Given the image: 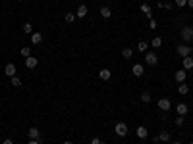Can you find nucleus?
<instances>
[{
	"label": "nucleus",
	"mask_w": 193,
	"mask_h": 144,
	"mask_svg": "<svg viewBox=\"0 0 193 144\" xmlns=\"http://www.w3.org/2000/svg\"><path fill=\"white\" fill-rule=\"evenodd\" d=\"M87 12H89V8L85 4H81L79 8H77V12H75V17H85V16H87Z\"/></svg>",
	"instance_id": "dca6fc26"
},
{
	"label": "nucleus",
	"mask_w": 193,
	"mask_h": 144,
	"mask_svg": "<svg viewBox=\"0 0 193 144\" xmlns=\"http://www.w3.org/2000/svg\"><path fill=\"white\" fill-rule=\"evenodd\" d=\"M178 92H180V94H187V92H189V86L185 85V83H180V86H178Z\"/></svg>",
	"instance_id": "412c9836"
},
{
	"label": "nucleus",
	"mask_w": 193,
	"mask_h": 144,
	"mask_svg": "<svg viewBox=\"0 0 193 144\" xmlns=\"http://www.w3.org/2000/svg\"><path fill=\"white\" fill-rule=\"evenodd\" d=\"M147 48H149V44L145 40H141V42H137V50L139 52H147Z\"/></svg>",
	"instance_id": "393cba45"
},
{
	"label": "nucleus",
	"mask_w": 193,
	"mask_h": 144,
	"mask_svg": "<svg viewBox=\"0 0 193 144\" xmlns=\"http://www.w3.org/2000/svg\"><path fill=\"white\" fill-rule=\"evenodd\" d=\"M178 54H180L182 58L191 56V46L189 44H180V46H178Z\"/></svg>",
	"instance_id": "39448f33"
},
{
	"label": "nucleus",
	"mask_w": 193,
	"mask_h": 144,
	"mask_svg": "<svg viewBox=\"0 0 193 144\" xmlns=\"http://www.w3.org/2000/svg\"><path fill=\"white\" fill-rule=\"evenodd\" d=\"M191 144H193V142H191Z\"/></svg>",
	"instance_id": "58836bf2"
},
{
	"label": "nucleus",
	"mask_w": 193,
	"mask_h": 144,
	"mask_svg": "<svg viewBox=\"0 0 193 144\" xmlns=\"http://www.w3.org/2000/svg\"><path fill=\"white\" fill-rule=\"evenodd\" d=\"M74 21H75V13L66 12V23H74Z\"/></svg>",
	"instance_id": "a878e982"
},
{
	"label": "nucleus",
	"mask_w": 193,
	"mask_h": 144,
	"mask_svg": "<svg viewBox=\"0 0 193 144\" xmlns=\"http://www.w3.org/2000/svg\"><path fill=\"white\" fill-rule=\"evenodd\" d=\"M159 140H160V142H168V140H170V133H168V131H160Z\"/></svg>",
	"instance_id": "6ab92c4d"
},
{
	"label": "nucleus",
	"mask_w": 193,
	"mask_h": 144,
	"mask_svg": "<svg viewBox=\"0 0 193 144\" xmlns=\"http://www.w3.org/2000/svg\"><path fill=\"white\" fill-rule=\"evenodd\" d=\"M176 112H178V115H185V113L189 112V106L182 102V104H178V106H176Z\"/></svg>",
	"instance_id": "4468645a"
},
{
	"label": "nucleus",
	"mask_w": 193,
	"mask_h": 144,
	"mask_svg": "<svg viewBox=\"0 0 193 144\" xmlns=\"http://www.w3.org/2000/svg\"><path fill=\"white\" fill-rule=\"evenodd\" d=\"M145 63L147 66H156V63H159V56H156V52H147L145 54Z\"/></svg>",
	"instance_id": "7ed1b4c3"
},
{
	"label": "nucleus",
	"mask_w": 193,
	"mask_h": 144,
	"mask_svg": "<svg viewBox=\"0 0 193 144\" xmlns=\"http://www.w3.org/2000/svg\"><path fill=\"white\" fill-rule=\"evenodd\" d=\"M185 77H187V71L182 67V69H178L176 73H174V81L176 83H185Z\"/></svg>",
	"instance_id": "20e7f679"
},
{
	"label": "nucleus",
	"mask_w": 193,
	"mask_h": 144,
	"mask_svg": "<svg viewBox=\"0 0 193 144\" xmlns=\"http://www.w3.org/2000/svg\"><path fill=\"white\" fill-rule=\"evenodd\" d=\"M182 66H183V69H185V71H191V69H193V58L185 56L183 60H182Z\"/></svg>",
	"instance_id": "9d476101"
},
{
	"label": "nucleus",
	"mask_w": 193,
	"mask_h": 144,
	"mask_svg": "<svg viewBox=\"0 0 193 144\" xmlns=\"http://www.w3.org/2000/svg\"><path fill=\"white\" fill-rule=\"evenodd\" d=\"M18 73V69H16V66H14V63H6V67H4V75H8L10 79L14 77Z\"/></svg>",
	"instance_id": "0eeeda50"
},
{
	"label": "nucleus",
	"mask_w": 193,
	"mask_h": 144,
	"mask_svg": "<svg viewBox=\"0 0 193 144\" xmlns=\"http://www.w3.org/2000/svg\"><path fill=\"white\" fill-rule=\"evenodd\" d=\"M141 102L143 104H149V102H151V92H141Z\"/></svg>",
	"instance_id": "aec40b11"
},
{
	"label": "nucleus",
	"mask_w": 193,
	"mask_h": 144,
	"mask_svg": "<svg viewBox=\"0 0 193 144\" xmlns=\"http://www.w3.org/2000/svg\"><path fill=\"white\" fill-rule=\"evenodd\" d=\"M19 85H21V79H19L18 75H14V77H12V86H19Z\"/></svg>",
	"instance_id": "cd10ccee"
},
{
	"label": "nucleus",
	"mask_w": 193,
	"mask_h": 144,
	"mask_svg": "<svg viewBox=\"0 0 193 144\" xmlns=\"http://www.w3.org/2000/svg\"><path fill=\"white\" fill-rule=\"evenodd\" d=\"M170 108H172V102H170L168 98H160V100H159V110H162V112H168Z\"/></svg>",
	"instance_id": "423d86ee"
},
{
	"label": "nucleus",
	"mask_w": 193,
	"mask_h": 144,
	"mask_svg": "<svg viewBox=\"0 0 193 144\" xmlns=\"http://www.w3.org/2000/svg\"><path fill=\"white\" fill-rule=\"evenodd\" d=\"M180 35H182V40H183V42H191V40H193V27H191V25L182 27Z\"/></svg>",
	"instance_id": "f257e3e1"
},
{
	"label": "nucleus",
	"mask_w": 193,
	"mask_h": 144,
	"mask_svg": "<svg viewBox=\"0 0 193 144\" xmlns=\"http://www.w3.org/2000/svg\"><path fill=\"white\" fill-rule=\"evenodd\" d=\"M139 10L145 13L149 19H153V12H151V6H149V4H141V6H139Z\"/></svg>",
	"instance_id": "2eb2a0df"
},
{
	"label": "nucleus",
	"mask_w": 193,
	"mask_h": 144,
	"mask_svg": "<svg viewBox=\"0 0 193 144\" xmlns=\"http://www.w3.org/2000/svg\"><path fill=\"white\" fill-rule=\"evenodd\" d=\"M122 56L126 58V60H130V58L133 56V50H131L130 46H127V48H124V50H122Z\"/></svg>",
	"instance_id": "5701e85b"
},
{
	"label": "nucleus",
	"mask_w": 193,
	"mask_h": 144,
	"mask_svg": "<svg viewBox=\"0 0 193 144\" xmlns=\"http://www.w3.org/2000/svg\"><path fill=\"white\" fill-rule=\"evenodd\" d=\"M185 6H189V8L193 10V0H187V4H185Z\"/></svg>",
	"instance_id": "72a5a7b5"
},
{
	"label": "nucleus",
	"mask_w": 193,
	"mask_h": 144,
	"mask_svg": "<svg viewBox=\"0 0 193 144\" xmlns=\"http://www.w3.org/2000/svg\"><path fill=\"white\" fill-rule=\"evenodd\" d=\"M174 144H182V142H180V140H176V142H174Z\"/></svg>",
	"instance_id": "e433bc0d"
},
{
	"label": "nucleus",
	"mask_w": 193,
	"mask_h": 144,
	"mask_svg": "<svg viewBox=\"0 0 193 144\" xmlns=\"http://www.w3.org/2000/svg\"><path fill=\"white\" fill-rule=\"evenodd\" d=\"M29 144H41L39 140H29Z\"/></svg>",
	"instance_id": "f704fd0d"
},
{
	"label": "nucleus",
	"mask_w": 193,
	"mask_h": 144,
	"mask_svg": "<svg viewBox=\"0 0 193 144\" xmlns=\"http://www.w3.org/2000/svg\"><path fill=\"white\" fill-rule=\"evenodd\" d=\"M0 142H2V136H0Z\"/></svg>",
	"instance_id": "4c0bfd02"
},
{
	"label": "nucleus",
	"mask_w": 193,
	"mask_h": 144,
	"mask_svg": "<svg viewBox=\"0 0 193 144\" xmlns=\"http://www.w3.org/2000/svg\"><path fill=\"white\" fill-rule=\"evenodd\" d=\"M41 42H42V35H41V33H37V31L31 33V44L37 46V44H41Z\"/></svg>",
	"instance_id": "ddd939ff"
},
{
	"label": "nucleus",
	"mask_w": 193,
	"mask_h": 144,
	"mask_svg": "<svg viewBox=\"0 0 193 144\" xmlns=\"http://www.w3.org/2000/svg\"><path fill=\"white\" fill-rule=\"evenodd\" d=\"M99 77H101V79H103V81H108V79L112 77V71L104 67V69H101V71H99Z\"/></svg>",
	"instance_id": "f3484780"
},
{
	"label": "nucleus",
	"mask_w": 193,
	"mask_h": 144,
	"mask_svg": "<svg viewBox=\"0 0 193 144\" xmlns=\"http://www.w3.org/2000/svg\"><path fill=\"white\" fill-rule=\"evenodd\" d=\"M135 135H137V138L145 140L147 136H149V131H147V127H137V131H135Z\"/></svg>",
	"instance_id": "f8f14e48"
},
{
	"label": "nucleus",
	"mask_w": 193,
	"mask_h": 144,
	"mask_svg": "<svg viewBox=\"0 0 193 144\" xmlns=\"http://www.w3.org/2000/svg\"><path fill=\"white\" fill-rule=\"evenodd\" d=\"M176 125H178V127H182V125H183V115H178V119H176Z\"/></svg>",
	"instance_id": "c756f323"
},
{
	"label": "nucleus",
	"mask_w": 193,
	"mask_h": 144,
	"mask_svg": "<svg viewBox=\"0 0 193 144\" xmlns=\"http://www.w3.org/2000/svg\"><path fill=\"white\" fill-rule=\"evenodd\" d=\"M185 4H187V0H176V6H178V8H183Z\"/></svg>",
	"instance_id": "c85d7f7f"
},
{
	"label": "nucleus",
	"mask_w": 193,
	"mask_h": 144,
	"mask_svg": "<svg viewBox=\"0 0 193 144\" xmlns=\"http://www.w3.org/2000/svg\"><path fill=\"white\" fill-rule=\"evenodd\" d=\"M2 144H14V140H12V138H4Z\"/></svg>",
	"instance_id": "2f4dec72"
},
{
	"label": "nucleus",
	"mask_w": 193,
	"mask_h": 144,
	"mask_svg": "<svg viewBox=\"0 0 193 144\" xmlns=\"http://www.w3.org/2000/svg\"><path fill=\"white\" fill-rule=\"evenodd\" d=\"M151 46H153V48H160V46H162V39H160V37H155V39L151 40Z\"/></svg>",
	"instance_id": "4be33fe9"
},
{
	"label": "nucleus",
	"mask_w": 193,
	"mask_h": 144,
	"mask_svg": "<svg viewBox=\"0 0 193 144\" xmlns=\"http://www.w3.org/2000/svg\"><path fill=\"white\" fill-rule=\"evenodd\" d=\"M91 144H103V142H101V138H93Z\"/></svg>",
	"instance_id": "473e14b6"
},
{
	"label": "nucleus",
	"mask_w": 193,
	"mask_h": 144,
	"mask_svg": "<svg viewBox=\"0 0 193 144\" xmlns=\"http://www.w3.org/2000/svg\"><path fill=\"white\" fill-rule=\"evenodd\" d=\"M114 133H116V136H126L127 135V125L124 121H120V123H116V127H114Z\"/></svg>",
	"instance_id": "f03ea898"
},
{
	"label": "nucleus",
	"mask_w": 193,
	"mask_h": 144,
	"mask_svg": "<svg viewBox=\"0 0 193 144\" xmlns=\"http://www.w3.org/2000/svg\"><path fill=\"white\" fill-rule=\"evenodd\" d=\"M19 54L23 56V58H29V56H31V48H29V46H23V48L19 50Z\"/></svg>",
	"instance_id": "b1692460"
},
{
	"label": "nucleus",
	"mask_w": 193,
	"mask_h": 144,
	"mask_svg": "<svg viewBox=\"0 0 193 144\" xmlns=\"http://www.w3.org/2000/svg\"><path fill=\"white\" fill-rule=\"evenodd\" d=\"M37 63H39L37 58H33V56L25 58V67H27V69H35V67H37Z\"/></svg>",
	"instance_id": "6e6552de"
},
{
	"label": "nucleus",
	"mask_w": 193,
	"mask_h": 144,
	"mask_svg": "<svg viewBox=\"0 0 193 144\" xmlns=\"http://www.w3.org/2000/svg\"><path fill=\"white\" fill-rule=\"evenodd\" d=\"M149 29H156V21L155 19H149Z\"/></svg>",
	"instance_id": "7c9ffc66"
},
{
	"label": "nucleus",
	"mask_w": 193,
	"mask_h": 144,
	"mask_svg": "<svg viewBox=\"0 0 193 144\" xmlns=\"http://www.w3.org/2000/svg\"><path fill=\"white\" fill-rule=\"evenodd\" d=\"M21 29H23V33H27V35L33 33V25L31 23H23V27H21Z\"/></svg>",
	"instance_id": "bb28decb"
},
{
	"label": "nucleus",
	"mask_w": 193,
	"mask_h": 144,
	"mask_svg": "<svg viewBox=\"0 0 193 144\" xmlns=\"http://www.w3.org/2000/svg\"><path fill=\"white\" fill-rule=\"evenodd\" d=\"M99 13H101V16L104 17V19H108V17H112V10L108 8V6H103L101 10H99Z\"/></svg>",
	"instance_id": "a211bd4d"
},
{
	"label": "nucleus",
	"mask_w": 193,
	"mask_h": 144,
	"mask_svg": "<svg viewBox=\"0 0 193 144\" xmlns=\"http://www.w3.org/2000/svg\"><path fill=\"white\" fill-rule=\"evenodd\" d=\"M27 136H29L31 140H39V138H41V133H39L37 127H31L29 131H27Z\"/></svg>",
	"instance_id": "1a4fd4ad"
},
{
	"label": "nucleus",
	"mask_w": 193,
	"mask_h": 144,
	"mask_svg": "<svg viewBox=\"0 0 193 144\" xmlns=\"http://www.w3.org/2000/svg\"><path fill=\"white\" fill-rule=\"evenodd\" d=\"M131 73H133L135 77H143V73H145V69H143V66H141V63H135V66L131 67Z\"/></svg>",
	"instance_id": "9b49d317"
},
{
	"label": "nucleus",
	"mask_w": 193,
	"mask_h": 144,
	"mask_svg": "<svg viewBox=\"0 0 193 144\" xmlns=\"http://www.w3.org/2000/svg\"><path fill=\"white\" fill-rule=\"evenodd\" d=\"M62 144H74V142H71V140H64Z\"/></svg>",
	"instance_id": "c9c22d12"
}]
</instances>
